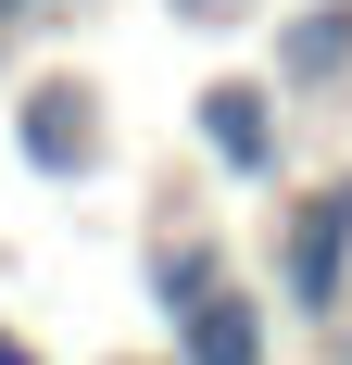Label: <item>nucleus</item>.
Returning <instances> with one entry per match:
<instances>
[{"instance_id":"obj_10","label":"nucleus","mask_w":352,"mask_h":365,"mask_svg":"<svg viewBox=\"0 0 352 365\" xmlns=\"http://www.w3.org/2000/svg\"><path fill=\"white\" fill-rule=\"evenodd\" d=\"M139 365H176V353H139Z\"/></svg>"},{"instance_id":"obj_11","label":"nucleus","mask_w":352,"mask_h":365,"mask_svg":"<svg viewBox=\"0 0 352 365\" xmlns=\"http://www.w3.org/2000/svg\"><path fill=\"white\" fill-rule=\"evenodd\" d=\"M340 365H352V353H340Z\"/></svg>"},{"instance_id":"obj_1","label":"nucleus","mask_w":352,"mask_h":365,"mask_svg":"<svg viewBox=\"0 0 352 365\" xmlns=\"http://www.w3.org/2000/svg\"><path fill=\"white\" fill-rule=\"evenodd\" d=\"M151 302H164V353L176 365H264L277 353V302L252 290L202 227H164L151 240Z\"/></svg>"},{"instance_id":"obj_3","label":"nucleus","mask_w":352,"mask_h":365,"mask_svg":"<svg viewBox=\"0 0 352 365\" xmlns=\"http://www.w3.org/2000/svg\"><path fill=\"white\" fill-rule=\"evenodd\" d=\"M277 113H289L277 76H214L202 101H189V139H202V164H227L239 189H264L289 164V126H277Z\"/></svg>"},{"instance_id":"obj_7","label":"nucleus","mask_w":352,"mask_h":365,"mask_svg":"<svg viewBox=\"0 0 352 365\" xmlns=\"http://www.w3.org/2000/svg\"><path fill=\"white\" fill-rule=\"evenodd\" d=\"M0 365H51V353H38V340H26V328H0Z\"/></svg>"},{"instance_id":"obj_5","label":"nucleus","mask_w":352,"mask_h":365,"mask_svg":"<svg viewBox=\"0 0 352 365\" xmlns=\"http://www.w3.org/2000/svg\"><path fill=\"white\" fill-rule=\"evenodd\" d=\"M352 76V0H302L277 26V88L302 101V88H340Z\"/></svg>"},{"instance_id":"obj_2","label":"nucleus","mask_w":352,"mask_h":365,"mask_svg":"<svg viewBox=\"0 0 352 365\" xmlns=\"http://www.w3.org/2000/svg\"><path fill=\"white\" fill-rule=\"evenodd\" d=\"M340 302H352V177H315L277 227V315L327 328Z\"/></svg>"},{"instance_id":"obj_6","label":"nucleus","mask_w":352,"mask_h":365,"mask_svg":"<svg viewBox=\"0 0 352 365\" xmlns=\"http://www.w3.org/2000/svg\"><path fill=\"white\" fill-rule=\"evenodd\" d=\"M38 13H76V0H0V26H38Z\"/></svg>"},{"instance_id":"obj_4","label":"nucleus","mask_w":352,"mask_h":365,"mask_svg":"<svg viewBox=\"0 0 352 365\" xmlns=\"http://www.w3.org/2000/svg\"><path fill=\"white\" fill-rule=\"evenodd\" d=\"M13 139H26L38 177H88L101 164V113H88L76 76H38V88H13Z\"/></svg>"},{"instance_id":"obj_9","label":"nucleus","mask_w":352,"mask_h":365,"mask_svg":"<svg viewBox=\"0 0 352 365\" xmlns=\"http://www.w3.org/2000/svg\"><path fill=\"white\" fill-rule=\"evenodd\" d=\"M0 76H13V26H0Z\"/></svg>"},{"instance_id":"obj_8","label":"nucleus","mask_w":352,"mask_h":365,"mask_svg":"<svg viewBox=\"0 0 352 365\" xmlns=\"http://www.w3.org/2000/svg\"><path fill=\"white\" fill-rule=\"evenodd\" d=\"M176 13H227V0H176Z\"/></svg>"}]
</instances>
